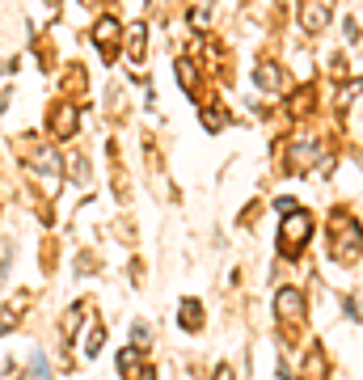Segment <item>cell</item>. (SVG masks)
Here are the masks:
<instances>
[{"label":"cell","mask_w":363,"mask_h":380,"mask_svg":"<svg viewBox=\"0 0 363 380\" xmlns=\"http://www.w3.org/2000/svg\"><path fill=\"white\" fill-rule=\"evenodd\" d=\"M178 325H182V330H203V308H199V300H186L182 304V313H178Z\"/></svg>","instance_id":"obj_10"},{"label":"cell","mask_w":363,"mask_h":380,"mask_svg":"<svg viewBox=\"0 0 363 380\" xmlns=\"http://www.w3.org/2000/svg\"><path fill=\"white\" fill-rule=\"evenodd\" d=\"M330 258L351 266L359 258V220L351 211H334V237H330Z\"/></svg>","instance_id":"obj_2"},{"label":"cell","mask_w":363,"mask_h":380,"mask_svg":"<svg viewBox=\"0 0 363 380\" xmlns=\"http://www.w3.org/2000/svg\"><path fill=\"white\" fill-rule=\"evenodd\" d=\"M178 81H182V89L190 93V89H194V68H190V64H178Z\"/></svg>","instance_id":"obj_16"},{"label":"cell","mask_w":363,"mask_h":380,"mask_svg":"<svg viewBox=\"0 0 363 380\" xmlns=\"http://www.w3.org/2000/svg\"><path fill=\"white\" fill-rule=\"evenodd\" d=\"M101 342H106V334H101V325H93V330H85V355H89V359L101 351Z\"/></svg>","instance_id":"obj_14"},{"label":"cell","mask_w":363,"mask_h":380,"mask_svg":"<svg viewBox=\"0 0 363 380\" xmlns=\"http://www.w3.org/2000/svg\"><path fill=\"white\" fill-rule=\"evenodd\" d=\"M123 38H127V60H131V64H144V51H148V26H127Z\"/></svg>","instance_id":"obj_8"},{"label":"cell","mask_w":363,"mask_h":380,"mask_svg":"<svg viewBox=\"0 0 363 380\" xmlns=\"http://www.w3.org/2000/svg\"><path fill=\"white\" fill-rule=\"evenodd\" d=\"M224 123H228V115L220 110V106H203V127L207 131H220Z\"/></svg>","instance_id":"obj_13"},{"label":"cell","mask_w":363,"mask_h":380,"mask_svg":"<svg viewBox=\"0 0 363 380\" xmlns=\"http://www.w3.org/2000/svg\"><path fill=\"white\" fill-rule=\"evenodd\" d=\"M275 313H279V321H283V325H287V321H296V325H300V321H304V296H300L296 288H283V292H279V300H275Z\"/></svg>","instance_id":"obj_6"},{"label":"cell","mask_w":363,"mask_h":380,"mask_svg":"<svg viewBox=\"0 0 363 380\" xmlns=\"http://www.w3.org/2000/svg\"><path fill=\"white\" fill-rule=\"evenodd\" d=\"M330 17H334V0H300V26H304L308 34L326 30Z\"/></svg>","instance_id":"obj_3"},{"label":"cell","mask_w":363,"mask_h":380,"mask_svg":"<svg viewBox=\"0 0 363 380\" xmlns=\"http://www.w3.org/2000/svg\"><path fill=\"white\" fill-rule=\"evenodd\" d=\"M321 367H326V351L313 347V351H308V359H304V380H321Z\"/></svg>","instance_id":"obj_12"},{"label":"cell","mask_w":363,"mask_h":380,"mask_svg":"<svg viewBox=\"0 0 363 380\" xmlns=\"http://www.w3.org/2000/svg\"><path fill=\"white\" fill-rule=\"evenodd\" d=\"M119 372H123L127 380H157V367L140 355V347H123V351H119Z\"/></svg>","instance_id":"obj_4"},{"label":"cell","mask_w":363,"mask_h":380,"mask_svg":"<svg viewBox=\"0 0 363 380\" xmlns=\"http://www.w3.org/2000/svg\"><path fill=\"white\" fill-rule=\"evenodd\" d=\"M34 380H51V367H47L42 355H34Z\"/></svg>","instance_id":"obj_17"},{"label":"cell","mask_w":363,"mask_h":380,"mask_svg":"<svg viewBox=\"0 0 363 380\" xmlns=\"http://www.w3.org/2000/svg\"><path fill=\"white\" fill-rule=\"evenodd\" d=\"M216 380H237V376H233V367H228V363H220V367H216Z\"/></svg>","instance_id":"obj_19"},{"label":"cell","mask_w":363,"mask_h":380,"mask_svg":"<svg viewBox=\"0 0 363 380\" xmlns=\"http://www.w3.org/2000/svg\"><path fill=\"white\" fill-rule=\"evenodd\" d=\"M313 156H317V144H296V148L287 152V170H304Z\"/></svg>","instance_id":"obj_11"},{"label":"cell","mask_w":363,"mask_h":380,"mask_svg":"<svg viewBox=\"0 0 363 380\" xmlns=\"http://www.w3.org/2000/svg\"><path fill=\"white\" fill-rule=\"evenodd\" d=\"M17 321H22V313H17V308H0V334L17 330Z\"/></svg>","instance_id":"obj_15"},{"label":"cell","mask_w":363,"mask_h":380,"mask_svg":"<svg viewBox=\"0 0 363 380\" xmlns=\"http://www.w3.org/2000/svg\"><path fill=\"white\" fill-rule=\"evenodd\" d=\"M123 30H119V22L115 17H101L97 26H93V42H97V51H101V60H115V38H119Z\"/></svg>","instance_id":"obj_7"},{"label":"cell","mask_w":363,"mask_h":380,"mask_svg":"<svg viewBox=\"0 0 363 380\" xmlns=\"http://www.w3.org/2000/svg\"><path fill=\"white\" fill-rule=\"evenodd\" d=\"M253 81L262 85V89H283V68L279 64H258L253 68Z\"/></svg>","instance_id":"obj_9"},{"label":"cell","mask_w":363,"mask_h":380,"mask_svg":"<svg viewBox=\"0 0 363 380\" xmlns=\"http://www.w3.org/2000/svg\"><path fill=\"white\" fill-rule=\"evenodd\" d=\"M68 135H76V106L56 101L51 106V140H68Z\"/></svg>","instance_id":"obj_5"},{"label":"cell","mask_w":363,"mask_h":380,"mask_svg":"<svg viewBox=\"0 0 363 380\" xmlns=\"http://www.w3.org/2000/svg\"><path fill=\"white\" fill-rule=\"evenodd\" d=\"M342 34H346V42H355V38H359V26L346 17V22H342Z\"/></svg>","instance_id":"obj_18"},{"label":"cell","mask_w":363,"mask_h":380,"mask_svg":"<svg viewBox=\"0 0 363 380\" xmlns=\"http://www.w3.org/2000/svg\"><path fill=\"white\" fill-rule=\"evenodd\" d=\"M308 237H313V215H308L304 207L287 211L283 224H279V254L283 258H300V249L308 245Z\"/></svg>","instance_id":"obj_1"}]
</instances>
